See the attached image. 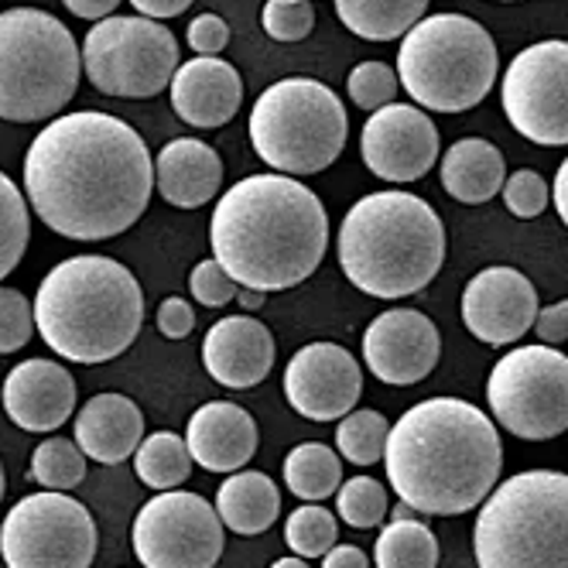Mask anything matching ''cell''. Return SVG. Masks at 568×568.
Wrapping results in <instances>:
<instances>
[{"mask_svg":"<svg viewBox=\"0 0 568 568\" xmlns=\"http://www.w3.org/2000/svg\"><path fill=\"white\" fill-rule=\"evenodd\" d=\"M154 161L141 134L100 110L65 113L24 154V199L65 240H110L151 202Z\"/></svg>","mask_w":568,"mask_h":568,"instance_id":"obj_1","label":"cell"},{"mask_svg":"<svg viewBox=\"0 0 568 568\" xmlns=\"http://www.w3.org/2000/svg\"><path fill=\"white\" fill-rule=\"evenodd\" d=\"M384 469L397 500L428 517H459L494 494L500 432L463 397H428L390 425Z\"/></svg>","mask_w":568,"mask_h":568,"instance_id":"obj_2","label":"cell"},{"mask_svg":"<svg viewBox=\"0 0 568 568\" xmlns=\"http://www.w3.org/2000/svg\"><path fill=\"white\" fill-rule=\"evenodd\" d=\"M210 243L240 288L288 292L326 257L329 216L305 182L281 172L251 175L220 195Z\"/></svg>","mask_w":568,"mask_h":568,"instance_id":"obj_3","label":"cell"},{"mask_svg":"<svg viewBox=\"0 0 568 568\" xmlns=\"http://www.w3.org/2000/svg\"><path fill=\"white\" fill-rule=\"evenodd\" d=\"M34 329L69 363L116 359L144 326V292L131 267L100 254H75L55 264L34 295Z\"/></svg>","mask_w":568,"mask_h":568,"instance_id":"obj_4","label":"cell"},{"mask_svg":"<svg viewBox=\"0 0 568 568\" xmlns=\"http://www.w3.org/2000/svg\"><path fill=\"white\" fill-rule=\"evenodd\" d=\"M445 226L412 192H371L356 199L339 226V267L356 292L408 298L445 264Z\"/></svg>","mask_w":568,"mask_h":568,"instance_id":"obj_5","label":"cell"},{"mask_svg":"<svg viewBox=\"0 0 568 568\" xmlns=\"http://www.w3.org/2000/svg\"><path fill=\"white\" fill-rule=\"evenodd\" d=\"M479 568H568V473L507 476L479 504L473 527Z\"/></svg>","mask_w":568,"mask_h":568,"instance_id":"obj_6","label":"cell"},{"mask_svg":"<svg viewBox=\"0 0 568 568\" xmlns=\"http://www.w3.org/2000/svg\"><path fill=\"white\" fill-rule=\"evenodd\" d=\"M497 65L490 31L466 14L422 18L397 52L404 93L435 113H463L483 103L497 83Z\"/></svg>","mask_w":568,"mask_h":568,"instance_id":"obj_7","label":"cell"},{"mask_svg":"<svg viewBox=\"0 0 568 568\" xmlns=\"http://www.w3.org/2000/svg\"><path fill=\"white\" fill-rule=\"evenodd\" d=\"M79 72L83 52L59 18L34 8L0 14V120L59 116L79 90Z\"/></svg>","mask_w":568,"mask_h":568,"instance_id":"obj_8","label":"cell"},{"mask_svg":"<svg viewBox=\"0 0 568 568\" xmlns=\"http://www.w3.org/2000/svg\"><path fill=\"white\" fill-rule=\"evenodd\" d=\"M251 144L281 175L326 172L343 154L349 120L339 97L308 75H288L267 87L251 110Z\"/></svg>","mask_w":568,"mask_h":568,"instance_id":"obj_9","label":"cell"},{"mask_svg":"<svg viewBox=\"0 0 568 568\" xmlns=\"http://www.w3.org/2000/svg\"><path fill=\"white\" fill-rule=\"evenodd\" d=\"M79 52L93 90L120 100L158 97L172 87V75L182 65L175 34L161 21L141 14L97 21Z\"/></svg>","mask_w":568,"mask_h":568,"instance_id":"obj_10","label":"cell"},{"mask_svg":"<svg viewBox=\"0 0 568 568\" xmlns=\"http://www.w3.org/2000/svg\"><path fill=\"white\" fill-rule=\"evenodd\" d=\"M494 422L524 442L568 432V356L555 346H517L500 356L486 381Z\"/></svg>","mask_w":568,"mask_h":568,"instance_id":"obj_11","label":"cell"},{"mask_svg":"<svg viewBox=\"0 0 568 568\" xmlns=\"http://www.w3.org/2000/svg\"><path fill=\"white\" fill-rule=\"evenodd\" d=\"M97 548L93 514L59 490L21 497L0 524V558L8 568H90Z\"/></svg>","mask_w":568,"mask_h":568,"instance_id":"obj_12","label":"cell"},{"mask_svg":"<svg viewBox=\"0 0 568 568\" xmlns=\"http://www.w3.org/2000/svg\"><path fill=\"white\" fill-rule=\"evenodd\" d=\"M131 545L144 568H216L226 527L206 497L165 490L138 510Z\"/></svg>","mask_w":568,"mask_h":568,"instance_id":"obj_13","label":"cell"},{"mask_svg":"<svg viewBox=\"0 0 568 568\" xmlns=\"http://www.w3.org/2000/svg\"><path fill=\"white\" fill-rule=\"evenodd\" d=\"M500 106L510 128L541 148L568 144V42L548 38L514 55L504 72Z\"/></svg>","mask_w":568,"mask_h":568,"instance_id":"obj_14","label":"cell"},{"mask_svg":"<svg viewBox=\"0 0 568 568\" xmlns=\"http://www.w3.org/2000/svg\"><path fill=\"white\" fill-rule=\"evenodd\" d=\"M363 394V367L339 343H308L284 367V397L308 422L346 418Z\"/></svg>","mask_w":568,"mask_h":568,"instance_id":"obj_15","label":"cell"},{"mask_svg":"<svg viewBox=\"0 0 568 568\" xmlns=\"http://www.w3.org/2000/svg\"><path fill=\"white\" fill-rule=\"evenodd\" d=\"M359 154L363 165L384 182H418L438 158V131L425 110L387 103L363 124Z\"/></svg>","mask_w":568,"mask_h":568,"instance_id":"obj_16","label":"cell"},{"mask_svg":"<svg viewBox=\"0 0 568 568\" xmlns=\"http://www.w3.org/2000/svg\"><path fill=\"white\" fill-rule=\"evenodd\" d=\"M438 353L442 339L435 322L418 308L381 312L367 326V333H363L367 371L390 387H412L425 381L435 371Z\"/></svg>","mask_w":568,"mask_h":568,"instance_id":"obj_17","label":"cell"},{"mask_svg":"<svg viewBox=\"0 0 568 568\" xmlns=\"http://www.w3.org/2000/svg\"><path fill=\"white\" fill-rule=\"evenodd\" d=\"M538 292L517 267H486L463 292L466 329L486 346H510L535 329Z\"/></svg>","mask_w":568,"mask_h":568,"instance_id":"obj_18","label":"cell"},{"mask_svg":"<svg viewBox=\"0 0 568 568\" xmlns=\"http://www.w3.org/2000/svg\"><path fill=\"white\" fill-rule=\"evenodd\" d=\"M0 404L21 432H55L75 412V377L55 359H24L4 377Z\"/></svg>","mask_w":568,"mask_h":568,"instance_id":"obj_19","label":"cell"},{"mask_svg":"<svg viewBox=\"0 0 568 568\" xmlns=\"http://www.w3.org/2000/svg\"><path fill=\"white\" fill-rule=\"evenodd\" d=\"M202 363L223 387H257L274 367V336L254 315H226L202 339Z\"/></svg>","mask_w":568,"mask_h":568,"instance_id":"obj_20","label":"cell"},{"mask_svg":"<svg viewBox=\"0 0 568 568\" xmlns=\"http://www.w3.org/2000/svg\"><path fill=\"white\" fill-rule=\"evenodd\" d=\"M172 110L189 128L216 131L236 116L243 103V79L220 55H195L172 75Z\"/></svg>","mask_w":568,"mask_h":568,"instance_id":"obj_21","label":"cell"},{"mask_svg":"<svg viewBox=\"0 0 568 568\" xmlns=\"http://www.w3.org/2000/svg\"><path fill=\"white\" fill-rule=\"evenodd\" d=\"M185 445L192 463L210 473H240L261 445L257 422L233 400H210L189 418Z\"/></svg>","mask_w":568,"mask_h":568,"instance_id":"obj_22","label":"cell"},{"mask_svg":"<svg viewBox=\"0 0 568 568\" xmlns=\"http://www.w3.org/2000/svg\"><path fill=\"white\" fill-rule=\"evenodd\" d=\"M144 442V415L124 394H93L75 415V445L100 466H120Z\"/></svg>","mask_w":568,"mask_h":568,"instance_id":"obj_23","label":"cell"},{"mask_svg":"<svg viewBox=\"0 0 568 568\" xmlns=\"http://www.w3.org/2000/svg\"><path fill=\"white\" fill-rule=\"evenodd\" d=\"M154 185L175 210H199L220 195L223 161L195 138H175L154 158Z\"/></svg>","mask_w":568,"mask_h":568,"instance_id":"obj_24","label":"cell"},{"mask_svg":"<svg viewBox=\"0 0 568 568\" xmlns=\"http://www.w3.org/2000/svg\"><path fill=\"white\" fill-rule=\"evenodd\" d=\"M507 182V165L500 148L483 138H463L442 158V189L466 206L490 202Z\"/></svg>","mask_w":568,"mask_h":568,"instance_id":"obj_25","label":"cell"},{"mask_svg":"<svg viewBox=\"0 0 568 568\" xmlns=\"http://www.w3.org/2000/svg\"><path fill=\"white\" fill-rule=\"evenodd\" d=\"M216 514L226 531L254 538L271 531V524L281 514V490L277 483L261 469L230 473L216 490Z\"/></svg>","mask_w":568,"mask_h":568,"instance_id":"obj_26","label":"cell"},{"mask_svg":"<svg viewBox=\"0 0 568 568\" xmlns=\"http://www.w3.org/2000/svg\"><path fill=\"white\" fill-rule=\"evenodd\" d=\"M333 4L346 31L367 42L404 38L428 11V0H333Z\"/></svg>","mask_w":568,"mask_h":568,"instance_id":"obj_27","label":"cell"},{"mask_svg":"<svg viewBox=\"0 0 568 568\" xmlns=\"http://www.w3.org/2000/svg\"><path fill=\"white\" fill-rule=\"evenodd\" d=\"M284 486L305 504L329 500L343 486L339 453L322 442H302L284 456Z\"/></svg>","mask_w":568,"mask_h":568,"instance_id":"obj_28","label":"cell"},{"mask_svg":"<svg viewBox=\"0 0 568 568\" xmlns=\"http://www.w3.org/2000/svg\"><path fill=\"white\" fill-rule=\"evenodd\" d=\"M192 453L185 438H179L175 432H154L148 435L138 453H134V473L144 486L165 494V490H179V486L192 476Z\"/></svg>","mask_w":568,"mask_h":568,"instance_id":"obj_29","label":"cell"},{"mask_svg":"<svg viewBox=\"0 0 568 568\" xmlns=\"http://www.w3.org/2000/svg\"><path fill=\"white\" fill-rule=\"evenodd\" d=\"M377 568H435L438 565V541L432 527L408 517V520H390L374 548Z\"/></svg>","mask_w":568,"mask_h":568,"instance_id":"obj_30","label":"cell"},{"mask_svg":"<svg viewBox=\"0 0 568 568\" xmlns=\"http://www.w3.org/2000/svg\"><path fill=\"white\" fill-rule=\"evenodd\" d=\"M387 435H390V422L381 412H371V408L349 412L346 418H339L336 449L353 466H374V463H384Z\"/></svg>","mask_w":568,"mask_h":568,"instance_id":"obj_31","label":"cell"},{"mask_svg":"<svg viewBox=\"0 0 568 568\" xmlns=\"http://www.w3.org/2000/svg\"><path fill=\"white\" fill-rule=\"evenodd\" d=\"M31 479L42 483L45 490H59V494L83 483L87 479V456L75 445V438L69 442L62 435H52L38 445L34 456H31Z\"/></svg>","mask_w":568,"mask_h":568,"instance_id":"obj_32","label":"cell"},{"mask_svg":"<svg viewBox=\"0 0 568 568\" xmlns=\"http://www.w3.org/2000/svg\"><path fill=\"white\" fill-rule=\"evenodd\" d=\"M28 240H31L28 199L4 172H0V281L21 264Z\"/></svg>","mask_w":568,"mask_h":568,"instance_id":"obj_33","label":"cell"},{"mask_svg":"<svg viewBox=\"0 0 568 568\" xmlns=\"http://www.w3.org/2000/svg\"><path fill=\"white\" fill-rule=\"evenodd\" d=\"M387 486L374 476H349L336 490V510L339 520L349 524L353 531H374L387 517Z\"/></svg>","mask_w":568,"mask_h":568,"instance_id":"obj_34","label":"cell"},{"mask_svg":"<svg viewBox=\"0 0 568 568\" xmlns=\"http://www.w3.org/2000/svg\"><path fill=\"white\" fill-rule=\"evenodd\" d=\"M339 538L336 514L322 504H302L284 520V541L298 558H322Z\"/></svg>","mask_w":568,"mask_h":568,"instance_id":"obj_35","label":"cell"},{"mask_svg":"<svg viewBox=\"0 0 568 568\" xmlns=\"http://www.w3.org/2000/svg\"><path fill=\"white\" fill-rule=\"evenodd\" d=\"M397 87H400V79L397 72L387 65V62H359L349 79H346V93L349 100L359 106V110H384L387 103H394L397 97Z\"/></svg>","mask_w":568,"mask_h":568,"instance_id":"obj_36","label":"cell"},{"mask_svg":"<svg viewBox=\"0 0 568 568\" xmlns=\"http://www.w3.org/2000/svg\"><path fill=\"white\" fill-rule=\"evenodd\" d=\"M34 336V305L18 288H0V356L18 353Z\"/></svg>","mask_w":568,"mask_h":568,"instance_id":"obj_37","label":"cell"},{"mask_svg":"<svg viewBox=\"0 0 568 568\" xmlns=\"http://www.w3.org/2000/svg\"><path fill=\"white\" fill-rule=\"evenodd\" d=\"M504 202L517 220H535L551 206V189L535 169H520L504 182Z\"/></svg>","mask_w":568,"mask_h":568,"instance_id":"obj_38","label":"cell"},{"mask_svg":"<svg viewBox=\"0 0 568 568\" xmlns=\"http://www.w3.org/2000/svg\"><path fill=\"white\" fill-rule=\"evenodd\" d=\"M189 292L202 308H223L236 298L240 284L223 271V264L216 257L199 261L189 274Z\"/></svg>","mask_w":568,"mask_h":568,"instance_id":"obj_39","label":"cell"},{"mask_svg":"<svg viewBox=\"0 0 568 568\" xmlns=\"http://www.w3.org/2000/svg\"><path fill=\"white\" fill-rule=\"evenodd\" d=\"M261 24L274 42H302V38H308L315 28V11H312L308 0L305 4H281V0H267Z\"/></svg>","mask_w":568,"mask_h":568,"instance_id":"obj_40","label":"cell"},{"mask_svg":"<svg viewBox=\"0 0 568 568\" xmlns=\"http://www.w3.org/2000/svg\"><path fill=\"white\" fill-rule=\"evenodd\" d=\"M185 38L195 55H220L230 42V28L220 14H199V18H192Z\"/></svg>","mask_w":568,"mask_h":568,"instance_id":"obj_41","label":"cell"},{"mask_svg":"<svg viewBox=\"0 0 568 568\" xmlns=\"http://www.w3.org/2000/svg\"><path fill=\"white\" fill-rule=\"evenodd\" d=\"M158 329L161 336H169V339H185L192 329H195V312L185 298L172 295L158 305Z\"/></svg>","mask_w":568,"mask_h":568,"instance_id":"obj_42","label":"cell"},{"mask_svg":"<svg viewBox=\"0 0 568 568\" xmlns=\"http://www.w3.org/2000/svg\"><path fill=\"white\" fill-rule=\"evenodd\" d=\"M535 336H538L545 346H558V343L568 339V298H565V302H555V305H548V308H538Z\"/></svg>","mask_w":568,"mask_h":568,"instance_id":"obj_43","label":"cell"},{"mask_svg":"<svg viewBox=\"0 0 568 568\" xmlns=\"http://www.w3.org/2000/svg\"><path fill=\"white\" fill-rule=\"evenodd\" d=\"M131 8H134L141 18L165 21V18H179L182 11H189V8H192V0H131Z\"/></svg>","mask_w":568,"mask_h":568,"instance_id":"obj_44","label":"cell"},{"mask_svg":"<svg viewBox=\"0 0 568 568\" xmlns=\"http://www.w3.org/2000/svg\"><path fill=\"white\" fill-rule=\"evenodd\" d=\"M322 568H371V558L356 545H333L322 555Z\"/></svg>","mask_w":568,"mask_h":568,"instance_id":"obj_45","label":"cell"},{"mask_svg":"<svg viewBox=\"0 0 568 568\" xmlns=\"http://www.w3.org/2000/svg\"><path fill=\"white\" fill-rule=\"evenodd\" d=\"M62 4L83 21H106L120 8V0H62Z\"/></svg>","mask_w":568,"mask_h":568,"instance_id":"obj_46","label":"cell"},{"mask_svg":"<svg viewBox=\"0 0 568 568\" xmlns=\"http://www.w3.org/2000/svg\"><path fill=\"white\" fill-rule=\"evenodd\" d=\"M551 206L558 210V220L568 226V158L561 161V169L555 175V185H551Z\"/></svg>","mask_w":568,"mask_h":568,"instance_id":"obj_47","label":"cell"},{"mask_svg":"<svg viewBox=\"0 0 568 568\" xmlns=\"http://www.w3.org/2000/svg\"><path fill=\"white\" fill-rule=\"evenodd\" d=\"M264 298H267V295H264V292H254V288H240V292H236V302L243 305V312H257V308L264 305Z\"/></svg>","mask_w":568,"mask_h":568,"instance_id":"obj_48","label":"cell"},{"mask_svg":"<svg viewBox=\"0 0 568 568\" xmlns=\"http://www.w3.org/2000/svg\"><path fill=\"white\" fill-rule=\"evenodd\" d=\"M271 568H312V565H308L305 558H298V555H295V558H277Z\"/></svg>","mask_w":568,"mask_h":568,"instance_id":"obj_49","label":"cell"},{"mask_svg":"<svg viewBox=\"0 0 568 568\" xmlns=\"http://www.w3.org/2000/svg\"><path fill=\"white\" fill-rule=\"evenodd\" d=\"M412 514H415V507H408V504H404V500H400V504L394 507V520H408Z\"/></svg>","mask_w":568,"mask_h":568,"instance_id":"obj_50","label":"cell"},{"mask_svg":"<svg viewBox=\"0 0 568 568\" xmlns=\"http://www.w3.org/2000/svg\"><path fill=\"white\" fill-rule=\"evenodd\" d=\"M0 500H4V466H0Z\"/></svg>","mask_w":568,"mask_h":568,"instance_id":"obj_51","label":"cell"},{"mask_svg":"<svg viewBox=\"0 0 568 568\" xmlns=\"http://www.w3.org/2000/svg\"><path fill=\"white\" fill-rule=\"evenodd\" d=\"M281 4H305V0H281Z\"/></svg>","mask_w":568,"mask_h":568,"instance_id":"obj_52","label":"cell"},{"mask_svg":"<svg viewBox=\"0 0 568 568\" xmlns=\"http://www.w3.org/2000/svg\"><path fill=\"white\" fill-rule=\"evenodd\" d=\"M504 4H517V0H504Z\"/></svg>","mask_w":568,"mask_h":568,"instance_id":"obj_53","label":"cell"}]
</instances>
